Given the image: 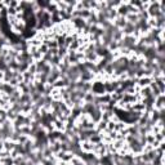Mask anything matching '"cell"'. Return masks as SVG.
I'll list each match as a JSON object with an SVG mask.
<instances>
[{"instance_id": "cell-4", "label": "cell", "mask_w": 165, "mask_h": 165, "mask_svg": "<svg viewBox=\"0 0 165 165\" xmlns=\"http://www.w3.org/2000/svg\"><path fill=\"white\" fill-rule=\"evenodd\" d=\"M148 81H150L148 79H142L141 80V85H147V84H148Z\"/></svg>"}, {"instance_id": "cell-1", "label": "cell", "mask_w": 165, "mask_h": 165, "mask_svg": "<svg viewBox=\"0 0 165 165\" xmlns=\"http://www.w3.org/2000/svg\"><path fill=\"white\" fill-rule=\"evenodd\" d=\"M134 45H135V38H133L131 35L124 36L120 40V44H119V46H123V48L128 49V50H131L134 48Z\"/></svg>"}, {"instance_id": "cell-2", "label": "cell", "mask_w": 165, "mask_h": 165, "mask_svg": "<svg viewBox=\"0 0 165 165\" xmlns=\"http://www.w3.org/2000/svg\"><path fill=\"white\" fill-rule=\"evenodd\" d=\"M134 30H135V28H134L133 23H130V22H128V21H126V25L124 26V28H123V31H121V32L125 34V36H128V35H131Z\"/></svg>"}, {"instance_id": "cell-3", "label": "cell", "mask_w": 165, "mask_h": 165, "mask_svg": "<svg viewBox=\"0 0 165 165\" xmlns=\"http://www.w3.org/2000/svg\"><path fill=\"white\" fill-rule=\"evenodd\" d=\"M74 23L77 26V27H80V28L85 27V21L82 19V18H79V17L75 18V19H74Z\"/></svg>"}]
</instances>
